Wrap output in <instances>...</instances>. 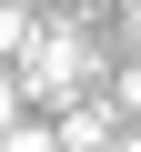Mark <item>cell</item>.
Instances as JSON below:
<instances>
[{
    "label": "cell",
    "mask_w": 141,
    "mask_h": 152,
    "mask_svg": "<svg viewBox=\"0 0 141 152\" xmlns=\"http://www.w3.org/2000/svg\"><path fill=\"white\" fill-rule=\"evenodd\" d=\"M81 81H91V51H81V31H30L20 41V61H10V91L20 102H81Z\"/></svg>",
    "instance_id": "obj_1"
},
{
    "label": "cell",
    "mask_w": 141,
    "mask_h": 152,
    "mask_svg": "<svg viewBox=\"0 0 141 152\" xmlns=\"http://www.w3.org/2000/svg\"><path fill=\"white\" fill-rule=\"evenodd\" d=\"M50 142H60V152H111V102H60Z\"/></svg>",
    "instance_id": "obj_2"
},
{
    "label": "cell",
    "mask_w": 141,
    "mask_h": 152,
    "mask_svg": "<svg viewBox=\"0 0 141 152\" xmlns=\"http://www.w3.org/2000/svg\"><path fill=\"white\" fill-rule=\"evenodd\" d=\"M30 31H40V10H20V0H0V71L20 61V41H30Z\"/></svg>",
    "instance_id": "obj_3"
},
{
    "label": "cell",
    "mask_w": 141,
    "mask_h": 152,
    "mask_svg": "<svg viewBox=\"0 0 141 152\" xmlns=\"http://www.w3.org/2000/svg\"><path fill=\"white\" fill-rule=\"evenodd\" d=\"M0 152H60V142H50V122H30V112H20L10 132H0Z\"/></svg>",
    "instance_id": "obj_4"
},
{
    "label": "cell",
    "mask_w": 141,
    "mask_h": 152,
    "mask_svg": "<svg viewBox=\"0 0 141 152\" xmlns=\"http://www.w3.org/2000/svg\"><path fill=\"white\" fill-rule=\"evenodd\" d=\"M10 122H20V91H10V71H0V132H10Z\"/></svg>",
    "instance_id": "obj_5"
},
{
    "label": "cell",
    "mask_w": 141,
    "mask_h": 152,
    "mask_svg": "<svg viewBox=\"0 0 141 152\" xmlns=\"http://www.w3.org/2000/svg\"><path fill=\"white\" fill-rule=\"evenodd\" d=\"M20 10H40V0H20Z\"/></svg>",
    "instance_id": "obj_6"
}]
</instances>
